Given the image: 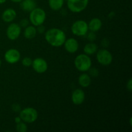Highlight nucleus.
<instances>
[{
	"label": "nucleus",
	"instance_id": "nucleus-1",
	"mask_svg": "<svg viewBox=\"0 0 132 132\" xmlns=\"http://www.w3.org/2000/svg\"><path fill=\"white\" fill-rule=\"evenodd\" d=\"M45 39L50 46L57 48L63 46L67 36L63 30L52 28L45 32Z\"/></svg>",
	"mask_w": 132,
	"mask_h": 132
},
{
	"label": "nucleus",
	"instance_id": "nucleus-2",
	"mask_svg": "<svg viewBox=\"0 0 132 132\" xmlns=\"http://www.w3.org/2000/svg\"><path fill=\"white\" fill-rule=\"evenodd\" d=\"M91 58L90 55L81 54L77 55L74 59V65L76 69L81 72H88L92 67Z\"/></svg>",
	"mask_w": 132,
	"mask_h": 132
},
{
	"label": "nucleus",
	"instance_id": "nucleus-3",
	"mask_svg": "<svg viewBox=\"0 0 132 132\" xmlns=\"http://www.w3.org/2000/svg\"><path fill=\"white\" fill-rule=\"evenodd\" d=\"M46 12L41 8L36 7L33 10L30 12L29 21L35 27L43 24L46 20Z\"/></svg>",
	"mask_w": 132,
	"mask_h": 132
},
{
	"label": "nucleus",
	"instance_id": "nucleus-4",
	"mask_svg": "<svg viewBox=\"0 0 132 132\" xmlns=\"http://www.w3.org/2000/svg\"><path fill=\"white\" fill-rule=\"evenodd\" d=\"M19 117L22 121L25 123L32 124L36 121L38 118V112L37 110L32 107H27L21 110L19 112Z\"/></svg>",
	"mask_w": 132,
	"mask_h": 132
},
{
	"label": "nucleus",
	"instance_id": "nucleus-5",
	"mask_svg": "<svg viewBox=\"0 0 132 132\" xmlns=\"http://www.w3.org/2000/svg\"><path fill=\"white\" fill-rule=\"evenodd\" d=\"M88 23L84 20H77L71 26V32L76 36L82 37L88 32Z\"/></svg>",
	"mask_w": 132,
	"mask_h": 132
},
{
	"label": "nucleus",
	"instance_id": "nucleus-6",
	"mask_svg": "<svg viewBox=\"0 0 132 132\" xmlns=\"http://www.w3.org/2000/svg\"><path fill=\"white\" fill-rule=\"evenodd\" d=\"M89 0H67V7L72 12L80 13L85 10L88 5Z\"/></svg>",
	"mask_w": 132,
	"mask_h": 132
},
{
	"label": "nucleus",
	"instance_id": "nucleus-7",
	"mask_svg": "<svg viewBox=\"0 0 132 132\" xmlns=\"http://www.w3.org/2000/svg\"><path fill=\"white\" fill-rule=\"evenodd\" d=\"M96 59L98 63L101 65L109 66L113 61V55L106 48H102L97 51Z\"/></svg>",
	"mask_w": 132,
	"mask_h": 132
},
{
	"label": "nucleus",
	"instance_id": "nucleus-8",
	"mask_svg": "<svg viewBox=\"0 0 132 132\" xmlns=\"http://www.w3.org/2000/svg\"><path fill=\"white\" fill-rule=\"evenodd\" d=\"M21 33V27L19 24L12 23L8 26L6 30V37L10 41H15L18 39Z\"/></svg>",
	"mask_w": 132,
	"mask_h": 132
},
{
	"label": "nucleus",
	"instance_id": "nucleus-9",
	"mask_svg": "<svg viewBox=\"0 0 132 132\" xmlns=\"http://www.w3.org/2000/svg\"><path fill=\"white\" fill-rule=\"evenodd\" d=\"M4 58L6 63L9 64H15L20 60L21 54L17 49L10 48L5 52Z\"/></svg>",
	"mask_w": 132,
	"mask_h": 132
},
{
	"label": "nucleus",
	"instance_id": "nucleus-10",
	"mask_svg": "<svg viewBox=\"0 0 132 132\" xmlns=\"http://www.w3.org/2000/svg\"><path fill=\"white\" fill-rule=\"evenodd\" d=\"M32 68L38 73H43L48 70V63L45 59L42 57H37L32 60Z\"/></svg>",
	"mask_w": 132,
	"mask_h": 132
},
{
	"label": "nucleus",
	"instance_id": "nucleus-11",
	"mask_svg": "<svg viewBox=\"0 0 132 132\" xmlns=\"http://www.w3.org/2000/svg\"><path fill=\"white\" fill-rule=\"evenodd\" d=\"M63 45L66 51L70 54H74L79 49L78 41L73 37L67 39Z\"/></svg>",
	"mask_w": 132,
	"mask_h": 132
},
{
	"label": "nucleus",
	"instance_id": "nucleus-12",
	"mask_svg": "<svg viewBox=\"0 0 132 132\" xmlns=\"http://www.w3.org/2000/svg\"><path fill=\"white\" fill-rule=\"evenodd\" d=\"M72 101L75 105H81L85 100V93L82 89L77 88L73 91L71 96Z\"/></svg>",
	"mask_w": 132,
	"mask_h": 132
},
{
	"label": "nucleus",
	"instance_id": "nucleus-13",
	"mask_svg": "<svg viewBox=\"0 0 132 132\" xmlns=\"http://www.w3.org/2000/svg\"><path fill=\"white\" fill-rule=\"evenodd\" d=\"M16 16V11L12 8H9L3 12L1 19L5 23H12L15 19Z\"/></svg>",
	"mask_w": 132,
	"mask_h": 132
},
{
	"label": "nucleus",
	"instance_id": "nucleus-14",
	"mask_svg": "<svg viewBox=\"0 0 132 132\" xmlns=\"http://www.w3.org/2000/svg\"><path fill=\"white\" fill-rule=\"evenodd\" d=\"M102 23L101 20L98 18H94L89 21L88 23V27L89 30L94 32H97L101 29Z\"/></svg>",
	"mask_w": 132,
	"mask_h": 132
},
{
	"label": "nucleus",
	"instance_id": "nucleus-15",
	"mask_svg": "<svg viewBox=\"0 0 132 132\" xmlns=\"http://www.w3.org/2000/svg\"><path fill=\"white\" fill-rule=\"evenodd\" d=\"M79 85L82 88H88L92 82V77L86 73V72H82L78 77Z\"/></svg>",
	"mask_w": 132,
	"mask_h": 132
},
{
	"label": "nucleus",
	"instance_id": "nucleus-16",
	"mask_svg": "<svg viewBox=\"0 0 132 132\" xmlns=\"http://www.w3.org/2000/svg\"><path fill=\"white\" fill-rule=\"evenodd\" d=\"M20 6L23 11L28 12H30L37 7L35 0H23L20 3Z\"/></svg>",
	"mask_w": 132,
	"mask_h": 132
},
{
	"label": "nucleus",
	"instance_id": "nucleus-17",
	"mask_svg": "<svg viewBox=\"0 0 132 132\" xmlns=\"http://www.w3.org/2000/svg\"><path fill=\"white\" fill-rule=\"evenodd\" d=\"M37 29L36 27L34 25H28L26 28H24L23 36L27 39H32L34 38L37 35Z\"/></svg>",
	"mask_w": 132,
	"mask_h": 132
},
{
	"label": "nucleus",
	"instance_id": "nucleus-18",
	"mask_svg": "<svg viewBox=\"0 0 132 132\" xmlns=\"http://www.w3.org/2000/svg\"><path fill=\"white\" fill-rule=\"evenodd\" d=\"M98 50V46L94 42H90L85 45L83 48L84 54L88 55H92L96 54Z\"/></svg>",
	"mask_w": 132,
	"mask_h": 132
},
{
	"label": "nucleus",
	"instance_id": "nucleus-19",
	"mask_svg": "<svg viewBox=\"0 0 132 132\" xmlns=\"http://www.w3.org/2000/svg\"><path fill=\"white\" fill-rule=\"evenodd\" d=\"M64 0H48L49 7L54 11H59L63 8Z\"/></svg>",
	"mask_w": 132,
	"mask_h": 132
},
{
	"label": "nucleus",
	"instance_id": "nucleus-20",
	"mask_svg": "<svg viewBox=\"0 0 132 132\" xmlns=\"http://www.w3.org/2000/svg\"><path fill=\"white\" fill-rule=\"evenodd\" d=\"M15 130L18 132H27V130H28L27 123H25L23 121H21L19 123H17Z\"/></svg>",
	"mask_w": 132,
	"mask_h": 132
},
{
	"label": "nucleus",
	"instance_id": "nucleus-21",
	"mask_svg": "<svg viewBox=\"0 0 132 132\" xmlns=\"http://www.w3.org/2000/svg\"><path fill=\"white\" fill-rule=\"evenodd\" d=\"M32 60H33V59H32L30 57H24L21 60L22 65L24 67H31V66H32Z\"/></svg>",
	"mask_w": 132,
	"mask_h": 132
},
{
	"label": "nucleus",
	"instance_id": "nucleus-22",
	"mask_svg": "<svg viewBox=\"0 0 132 132\" xmlns=\"http://www.w3.org/2000/svg\"><path fill=\"white\" fill-rule=\"evenodd\" d=\"M88 75L91 77H97L99 74V70L96 68H94V67H91L88 70Z\"/></svg>",
	"mask_w": 132,
	"mask_h": 132
},
{
	"label": "nucleus",
	"instance_id": "nucleus-23",
	"mask_svg": "<svg viewBox=\"0 0 132 132\" xmlns=\"http://www.w3.org/2000/svg\"><path fill=\"white\" fill-rule=\"evenodd\" d=\"M86 38H87V39L90 42H94L97 38V36L96 34H95V32H92V31H90V32H88V33L86 34Z\"/></svg>",
	"mask_w": 132,
	"mask_h": 132
},
{
	"label": "nucleus",
	"instance_id": "nucleus-24",
	"mask_svg": "<svg viewBox=\"0 0 132 132\" xmlns=\"http://www.w3.org/2000/svg\"><path fill=\"white\" fill-rule=\"evenodd\" d=\"M29 20L28 19H26V18H24V19H22L19 22V26H20L21 28H26L27 27H28L29 25Z\"/></svg>",
	"mask_w": 132,
	"mask_h": 132
},
{
	"label": "nucleus",
	"instance_id": "nucleus-25",
	"mask_svg": "<svg viewBox=\"0 0 132 132\" xmlns=\"http://www.w3.org/2000/svg\"><path fill=\"white\" fill-rule=\"evenodd\" d=\"M110 45V41L108 40V39L107 38H104L102 39V41H101V45L103 47V48H106L109 46Z\"/></svg>",
	"mask_w": 132,
	"mask_h": 132
},
{
	"label": "nucleus",
	"instance_id": "nucleus-26",
	"mask_svg": "<svg viewBox=\"0 0 132 132\" xmlns=\"http://www.w3.org/2000/svg\"><path fill=\"white\" fill-rule=\"evenodd\" d=\"M36 27H37L36 29H37V33L40 34H44L45 32V29L46 28H45V26H43V24H41V25L37 26Z\"/></svg>",
	"mask_w": 132,
	"mask_h": 132
},
{
	"label": "nucleus",
	"instance_id": "nucleus-27",
	"mask_svg": "<svg viewBox=\"0 0 132 132\" xmlns=\"http://www.w3.org/2000/svg\"><path fill=\"white\" fill-rule=\"evenodd\" d=\"M126 88L129 92H131L132 90V79L130 78L126 83Z\"/></svg>",
	"mask_w": 132,
	"mask_h": 132
},
{
	"label": "nucleus",
	"instance_id": "nucleus-28",
	"mask_svg": "<svg viewBox=\"0 0 132 132\" xmlns=\"http://www.w3.org/2000/svg\"><path fill=\"white\" fill-rule=\"evenodd\" d=\"M12 109L15 112H19L21 110V106L18 104H14L12 106Z\"/></svg>",
	"mask_w": 132,
	"mask_h": 132
},
{
	"label": "nucleus",
	"instance_id": "nucleus-29",
	"mask_svg": "<svg viewBox=\"0 0 132 132\" xmlns=\"http://www.w3.org/2000/svg\"><path fill=\"white\" fill-rule=\"evenodd\" d=\"M14 121H15V123L17 124V123H19V122H21L22 120H21V117H19V116H18V117H15V119H14Z\"/></svg>",
	"mask_w": 132,
	"mask_h": 132
},
{
	"label": "nucleus",
	"instance_id": "nucleus-30",
	"mask_svg": "<svg viewBox=\"0 0 132 132\" xmlns=\"http://www.w3.org/2000/svg\"><path fill=\"white\" fill-rule=\"evenodd\" d=\"M115 15H116V13L114 12H110L109 13V14H108V18H110V19H112Z\"/></svg>",
	"mask_w": 132,
	"mask_h": 132
},
{
	"label": "nucleus",
	"instance_id": "nucleus-31",
	"mask_svg": "<svg viewBox=\"0 0 132 132\" xmlns=\"http://www.w3.org/2000/svg\"><path fill=\"white\" fill-rule=\"evenodd\" d=\"M10 1H11L13 3H20L23 0H10Z\"/></svg>",
	"mask_w": 132,
	"mask_h": 132
},
{
	"label": "nucleus",
	"instance_id": "nucleus-32",
	"mask_svg": "<svg viewBox=\"0 0 132 132\" xmlns=\"http://www.w3.org/2000/svg\"><path fill=\"white\" fill-rule=\"evenodd\" d=\"M6 1V0H0V5L5 3Z\"/></svg>",
	"mask_w": 132,
	"mask_h": 132
},
{
	"label": "nucleus",
	"instance_id": "nucleus-33",
	"mask_svg": "<svg viewBox=\"0 0 132 132\" xmlns=\"http://www.w3.org/2000/svg\"><path fill=\"white\" fill-rule=\"evenodd\" d=\"M131 120H132L131 117H130V126H132V122H131Z\"/></svg>",
	"mask_w": 132,
	"mask_h": 132
},
{
	"label": "nucleus",
	"instance_id": "nucleus-34",
	"mask_svg": "<svg viewBox=\"0 0 132 132\" xmlns=\"http://www.w3.org/2000/svg\"><path fill=\"white\" fill-rule=\"evenodd\" d=\"M1 60L0 59V67H1Z\"/></svg>",
	"mask_w": 132,
	"mask_h": 132
}]
</instances>
